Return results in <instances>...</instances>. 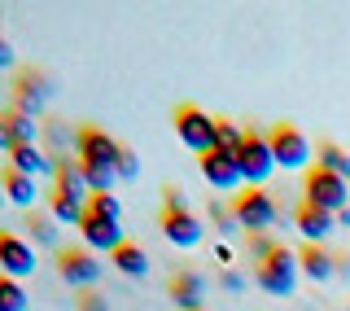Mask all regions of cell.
<instances>
[{"label": "cell", "instance_id": "4dcf8cb0", "mask_svg": "<svg viewBox=\"0 0 350 311\" xmlns=\"http://www.w3.org/2000/svg\"><path fill=\"white\" fill-rule=\"evenodd\" d=\"M79 311H109V303H105L101 294H83L79 298Z\"/></svg>", "mask_w": 350, "mask_h": 311}, {"label": "cell", "instance_id": "d590c367", "mask_svg": "<svg viewBox=\"0 0 350 311\" xmlns=\"http://www.w3.org/2000/svg\"><path fill=\"white\" fill-rule=\"evenodd\" d=\"M202 311H206V307H202Z\"/></svg>", "mask_w": 350, "mask_h": 311}, {"label": "cell", "instance_id": "1f68e13d", "mask_svg": "<svg viewBox=\"0 0 350 311\" xmlns=\"http://www.w3.org/2000/svg\"><path fill=\"white\" fill-rule=\"evenodd\" d=\"M219 285H224V290H245V281H241V272H224V276H219Z\"/></svg>", "mask_w": 350, "mask_h": 311}, {"label": "cell", "instance_id": "5bb4252c", "mask_svg": "<svg viewBox=\"0 0 350 311\" xmlns=\"http://www.w3.org/2000/svg\"><path fill=\"white\" fill-rule=\"evenodd\" d=\"M293 228L306 237V246H320L328 232L337 228V215H328V210L311 206V202H298V206H293Z\"/></svg>", "mask_w": 350, "mask_h": 311}, {"label": "cell", "instance_id": "9c48e42d", "mask_svg": "<svg viewBox=\"0 0 350 311\" xmlns=\"http://www.w3.org/2000/svg\"><path fill=\"white\" fill-rule=\"evenodd\" d=\"M0 272L22 281V276L36 272V250H31L27 237H18V232H0Z\"/></svg>", "mask_w": 350, "mask_h": 311}, {"label": "cell", "instance_id": "5b68a950", "mask_svg": "<svg viewBox=\"0 0 350 311\" xmlns=\"http://www.w3.org/2000/svg\"><path fill=\"white\" fill-rule=\"evenodd\" d=\"M232 219H237V228H245V232H267L280 219V206L267 188H245V193L232 197Z\"/></svg>", "mask_w": 350, "mask_h": 311}, {"label": "cell", "instance_id": "52a82bcc", "mask_svg": "<svg viewBox=\"0 0 350 311\" xmlns=\"http://www.w3.org/2000/svg\"><path fill=\"white\" fill-rule=\"evenodd\" d=\"M175 136L193 153H211L215 149V119L202 105H180L175 110Z\"/></svg>", "mask_w": 350, "mask_h": 311}, {"label": "cell", "instance_id": "4fadbf2b", "mask_svg": "<svg viewBox=\"0 0 350 311\" xmlns=\"http://www.w3.org/2000/svg\"><path fill=\"white\" fill-rule=\"evenodd\" d=\"M79 237H83V246L88 250H109L114 254L118 246H123V224L118 219H101V215H83V224H79Z\"/></svg>", "mask_w": 350, "mask_h": 311}, {"label": "cell", "instance_id": "cb8c5ba5", "mask_svg": "<svg viewBox=\"0 0 350 311\" xmlns=\"http://www.w3.org/2000/svg\"><path fill=\"white\" fill-rule=\"evenodd\" d=\"M27 290H22V281H14V276L0 272V311H27Z\"/></svg>", "mask_w": 350, "mask_h": 311}, {"label": "cell", "instance_id": "6da1fadb", "mask_svg": "<svg viewBox=\"0 0 350 311\" xmlns=\"http://www.w3.org/2000/svg\"><path fill=\"white\" fill-rule=\"evenodd\" d=\"M302 202L320 206V210H328V215H342V210L350 206V180L324 171V166L315 162L311 171L302 175Z\"/></svg>", "mask_w": 350, "mask_h": 311}, {"label": "cell", "instance_id": "83f0119b", "mask_svg": "<svg viewBox=\"0 0 350 311\" xmlns=\"http://www.w3.org/2000/svg\"><path fill=\"white\" fill-rule=\"evenodd\" d=\"M276 246H280V241H271L267 232H245V250H250V259H254V268H258V263L267 259Z\"/></svg>", "mask_w": 350, "mask_h": 311}, {"label": "cell", "instance_id": "d4e9b609", "mask_svg": "<svg viewBox=\"0 0 350 311\" xmlns=\"http://www.w3.org/2000/svg\"><path fill=\"white\" fill-rule=\"evenodd\" d=\"M241 140H245V127H237L232 119H215V149L224 153H237Z\"/></svg>", "mask_w": 350, "mask_h": 311}, {"label": "cell", "instance_id": "e575fe53", "mask_svg": "<svg viewBox=\"0 0 350 311\" xmlns=\"http://www.w3.org/2000/svg\"><path fill=\"white\" fill-rule=\"evenodd\" d=\"M0 202H5V197H0Z\"/></svg>", "mask_w": 350, "mask_h": 311}, {"label": "cell", "instance_id": "2e32d148", "mask_svg": "<svg viewBox=\"0 0 350 311\" xmlns=\"http://www.w3.org/2000/svg\"><path fill=\"white\" fill-rule=\"evenodd\" d=\"M9 166L22 171V175H31V180L57 171V162H53V153H44V145H18L14 153H9Z\"/></svg>", "mask_w": 350, "mask_h": 311}, {"label": "cell", "instance_id": "d6a6232c", "mask_svg": "<svg viewBox=\"0 0 350 311\" xmlns=\"http://www.w3.org/2000/svg\"><path fill=\"white\" fill-rule=\"evenodd\" d=\"M9 66H14V44L0 40V71H9Z\"/></svg>", "mask_w": 350, "mask_h": 311}, {"label": "cell", "instance_id": "7402d4cb", "mask_svg": "<svg viewBox=\"0 0 350 311\" xmlns=\"http://www.w3.org/2000/svg\"><path fill=\"white\" fill-rule=\"evenodd\" d=\"M27 232L36 237V246L62 250V246H57V219H53L49 210H27Z\"/></svg>", "mask_w": 350, "mask_h": 311}, {"label": "cell", "instance_id": "e0dca14e", "mask_svg": "<svg viewBox=\"0 0 350 311\" xmlns=\"http://www.w3.org/2000/svg\"><path fill=\"white\" fill-rule=\"evenodd\" d=\"M298 268L306 281H315V285H324V281H333V272H337V259L328 254L324 246H302L298 250Z\"/></svg>", "mask_w": 350, "mask_h": 311}, {"label": "cell", "instance_id": "7a4b0ae2", "mask_svg": "<svg viewBox=\"0 0 350 311\" xmlns=\"http://www.w3.org/2000/svg\"><path fill=\"white\" fill-rule=\"evenodd\" d=\"M237 166H241V180H245V188H262V184L271 180V171H276V158H271L267 132L245 127V140H241V149H237Z\"/></svg>", "mask_w": 350, "mask_h": 311}, {"label": "cell", "instance_id": "d6986e66", "mask_svg": "<svg viewBox=\"0 0 350 311\" xmlns=\"http://www.w3.org/2000/svg\"><path fill=\"white\" fill-rule=\"evenodd\" d=\"M0 127L14 136V149H18V145H40V127H36V119L18 114V110H5V114H0Z\"/></svg>", "mask_w": 350, "mask_h": 311}, {"label": "cell", "instance_id": "30bf717a", "mask_svg": "<svg viewBox=\"0 0 350 311\" xmlns=\"http://www.w3.org/2000/svg\"><path fill=\"white\" fill-rule=\"evenodd\" d=\"M162 237H167L171 246H180V250H193V246H202V219H197L189 206L162 210Z\"/></svg>", "mask_w": 350, "mask_h": 311}, {"label": "cell", "instance_id": "836d02e7", "mask_svg": "<svg viewBox=\"0 0 350 311\" xmlns=\"http://www.w3.org/2000/svg\"><path fill=\"white\" fill-rule=\"evenodd\" d=\"M0 175H5V166H0Z\"/></svg>", "mask_w": 350, "mask_h": 311}, {"label": "cell", "instance_id": "ac0fdd59", "mask_svg": "<svg viewBox=\"0 0 350 311\" xmlns=\"http://www.w3.org/2000/svg\"><path fill=\"white\" fill-rule=\"evenodd\" d=\"M0 193H5V202H14L22 210H36V180L14 171V166H5V175H0Z\"/></svg>", "mask_w": 350, "mask_h": 311}, {"label": "cell", "instance_id": "277c9868", "mask_svg": "<svg viewBox=\"0 0 350 311\" xmlns=\"http://www.w3.org/2000/svg\"><path fill=\"white\" fill-rule=\"evenodd\" d=\"M267 140H271V158H276L280 171H311V140H306V132L302 127H293V123H276L267 132Z\"/></svg>", "mask_w": 350, "mask_h": 311}, {"label": "cell", "instance_id": "603a6c76", "mask_svg": "<svg viewBox=\"0 0 350 311\" xmlns=\"http://www.w3.org/2000/svg\"><path fill=\"white\" fill-rule=\"evenodd\" d=\"M315 158H320L324 171H333V175H342V180H350V153L342 145H333V140H324L320 149H315Z\"/></svg>", "mask_w": 350, "mask_h": 311}, {"label": "cell", "instance_id": "9a60e30c", "mask_svg": "<svg viewBox=\"0 0 350 311\" xmlns=\"http://www.w3.org/2000/svg\"><path fill=\"white\" fill-rule=\"evenodd\" d=\"M171 303L180 311H202V298H206V281L197 272H175L171 276Z\"/></svg>", "mask_w": 350, "mask_h": 311}, {"label": "cell", "instance_id": "ba28073f", "mask_svg": "<svg viewBox=\"0 0 350 311\" xmlns=\"http://www.w3.org/2000/svg\"><path fill=\"white\" fill-rule=\"evenodd\" d=\"M118 153H123V145L105 127H79L75 132V158L83 166H114Z\"/></svg>", "mask_w": 350, "mask_h": 311}, {"label": "cell", "instance_id": "4316f807", "mask_svg": "<svg viewBox=\"0 0 350 311\" xmlns=\"http://www.w3.org/2000/svg\"><path fill=\"white\" fill-rule=\"evenodd\" d=\"M83 180H88V193H114L118 171L114 166H83Z\"/></svg>", "mask_w": 350, "mask_h": 311}, {"label": "cell", "instance_id": "ffe728a7", "mask_svg": "<svg viewBox=\"0 0 350 311\" xmlns=\"http://www.w3.org/2000/svg\"><path fill=\"white\" fill-rule=\"evenodd\" d=\"M49 215L57 219V224H70V228H79V224H83V215H88V206L53 188V193H49Z\"/></svg>", "mask_w": 350, "mask_h": 311}, {"label": "cell", "instance_id": "44dd1931", "mask_svg": "<svg viewBox=\"0 0 350 311\" xmlns=\"http://www.w3.org/2000/svg\"><path fill=\"white\" fill-rule=\"evenodd\" d=\"M109 259H114V268L123 272V276H145L149 272V254L140 250V246H131V241H123V246L109 254Z\"/></svg>", "mask_w": 350, "mask_h": 311}, {"label": "cell", "instance_id": "f546056e", "mask_svg": "<svg viewBox=\"0 0 350 311\" xmlns=\"http://www.w3.org/2000/svg\"><path fill=\"white\" fill-rule=\"evenodd\" d=\"M211 219L219 224V232H232V228H237V219H232V206H219V202H211Z\"/></svg>", "mask_w": 350, "mask_h": 311}, {"label": "cell", "instance_id": "f1b7e54d", "mask_svg": "<svg viewBox=\"0 0 350 311\" xmlns=\"http://www.w3.org/2000/svg\"><path fill=\"white\" fill-rule=\"evenodd\" d=\"M114 171H118V180H136V175H140V162H136V153H131L127 145H123V153H118Z\"/></svg>", "mask_w": 350, "mask_h": 311}, {"label": "cell", "instance_id": "8992f818", "mask_svg": "<svg viewBox=\"0 0 350 311\" xmlns=\"http://www.w3.org/2000/svg\"><path fill=\"white\" fill-rule=\"evenodd\" d=\"M57 272H62V281L70 285V290H92L105 268L88 246H62L57 250Z\"/></svg>", "mask_w": 350, "mask_h": 311}, {"label": "cell", "instance_id": "7c38bea8", "mask_svg": "<svg viewBox=\"0 0 350 311\" xmlns=\"http://www.w3.org/2000/svg\"><path fill=\"white\" fill-rule=\"evenodd\" d=\"M202 175H206V184H211V188H219V193L245 184V180H241V166H237V153H224V149L202 153Z\"/></svg>", "mask_w": 350, "mask_h": 311}, {"label": "cell", "instance_id": "484cf974", "mask_svg": "<svg viewBox=\"0 0 350 311\" xmlns=\"http://www.w3.org/2000/svg\"><path fill=\"white\" fill-rule=\"evenodd\" d=\"M88 215L118 219V224H123V202H118L114 193H92V197H88Z\"/></svg>", "mask_w": 350, "mask_h": 311}, {"label": "cell", "instance_id": "8fae6325", "mask_svg": "<svg viewBox=\"0 0 350 311\" xmlns=\"http://www.w3.org/2000/svg\"><path fill=\"white\" fill-rule=\"evenodd\" d=\"M44 101H49V75L44 71H22L18 84H14V110L27 114V119H36L44 110Z\"/></svg>", "mask_w": 350, "mask_h": 311}, {"label": "cell", "instance_id": "3957f363", "mask_svg": "<svg viewBox=\"0 0 350 311\" xmlns=\"http://www.w3.org/2000/svg\"><path fill=\"white\" fill-rule=\"evenodd\" d=\"M298 254H293L289 246H276L267 254V259L254 268V281H258V290H267V294H276V298H289L293 290H298Z\"/></svg>", "mask_w": 350, "mask_h": 311}]
</instances>
